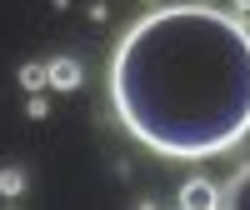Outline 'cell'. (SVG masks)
I'll return each mask as SVG.
<instances>
[{"mask_svg": "<svg viewBox=\"0 0 250 210\" xmlns=\"http://www.w3.org/2000/svg\"><path fill=\"white\" fill-rule=\"evenodd\" d=\"M110 105L165 160L230 155L250 135V25L200 0L145 10L110 50Z\"/></svg>", "mask_w": 250, "mask_h": 210, "instance_id": "1", "label": "cell"}, {"mask_svg": "<svg viewBox=\"0 0 250 210\" xmlns=\"http://www.w3.org/2000/svg\"><path fill=\"white\" fill-rule=\"evenodd\" d=\"M175 205H180V210H220V190H215L205 175H190V180L180 185V200H175Z\"/></svg>", "mask_w": 250, "mask_h": 210, "instance_id": "2", "label": "cell"}, {"mask_svg": "<svg viewBox=\"0 0 250 210\" xmlns=\"http://www.w3.org/2000/svg\"><path fill=\"white\" fill-rule=\"evenodd\" d=\"M45 70H50V90H60V95L80 90V80H85V65H80L75 55H55V60H45Z\"/></svg>", "mask_w": 250, "mask_h": 210, "instance_id": "3", "label": "cell"}, {"mask_svg": "<svg viewBox=\"0 0 250 210\" xmlns=\"http://www.w3.org/2000/svg\"><path fill=\"white\" fill-rule=\"evenodd\" d=\"M220 210H250V160L230 175V185L220 190Z\"/></svg>", "mask_w": 250, "mask_h": 210, "instance_id": "4", "label": "cell"}, {"mask_svg": "<svg viewBox=\"0 0 250 210\" xmlns=\"http://www.w3.org/2000/svg\"><path fill=\"white\" fill-rule=\"evenodd\" d=\"M20 85H25L30 95H45L50 90V70L40 65V60H25V65H20Z\"/></svg>", "mask_w": 250, "mask_h": 210, "instance_id": "5", "label": "cell"}, {"mask_svg": "<svg viewBox=\"0 0 250 210\" xmlns=\"http://www.w3.org/2000/svg\"><path fill=\"white\" fill-rule=\"evenodd\" d=\"M25 185H30V175L20 170V165H0V195H5V200L25 195Z\"/></svg>", "mask_w": 250, "mask_h": 210, "instance_id": "6", "label": "cell"}, {"mask_svg": "<svg viewBox=\"0 0 250 210\" xmlns=\"http://www.w3.org/2000/svg\"><path fill=\"white\" fill-rule=\"evenodd\" d=\"M25 115H30V120H45V115H50V100H45V95H30V100H25Z\"/></svg>", "mask_w": 250, "mask_h": 210, "instance_id": "7", "label": "cell"}, {"mask_svg": "<svg viewBox=\"0 0 250 210\" xmlns=\"http://www.w3.org/2000/svg\"><path fill=\"white\" fill-rule=\"evenodd\" d=\"M85 15H90V20H95V25H100V20H105L110 10H105V0H90V5H85Z\"/></svg>", "mask_w": 250, "mask_h": 210, "instance_id": "8", "label": "cell"}, {"mask_svg": "<svg viewBox=\"0 0 250 210\" xmlns=\"http://www.w3.org/2000/svg\"><path fill=\"white\" fill-rule=\"evenodd\" d=\"M230 15L235 20H250V0H230Z\"/></svg>", "mask_w": 250, "mask_h": 210, "instance_id": "9", "label": "cell"}, {"mask_svg": "<svg viewBox=\"0 0 250 210\" xmlns=\"http://www.w3.org/2000/svg\"><path fill=\"white\" fill-rule=\"evenodd\" d=\"M145 5H160V0H145Z\"/></svg>", "mask_w": 250, "mask_h": 210, "instance_id": "10", "label": "cell"}, {"mask_svg": "<svg viewBox=\"0 0 250 210\" xmlns=\"http://www.w3.org/2000/svg\"><path fill=\"white\" fill-rule=\"evenodd\" d=\"M175 210H180V205H175Z\"/></svg>", "mask_w": 250, "mask_h": 210, "instance_id": "11", "label": "cell"}]
</instances>
